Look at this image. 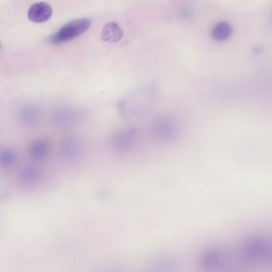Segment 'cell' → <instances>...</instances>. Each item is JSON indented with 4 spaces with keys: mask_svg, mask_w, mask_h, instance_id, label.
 <instances>
[{
    "mask_svg": "<svg viewBox=\"0 0 272 272\" xmlns=\"http://www.w3.org/2000/svg\"><path fill=\"white\" fill-rule=\"evenodd\" d=\"M91 26V21L89 18H79L71 21L52 34L49 38V42L58 45L74 40L89 30Z\"/></svg>",
    "mask_w": 272,
    "mask_h": 272,
    "instance_id": "cell-1",
    "label": "cell"
},
{
    "mask_svg": "<svg viewBox=\"0 0 272 272\" xmlns=\"http://www.w3.org/2000/svg\"><path fill=\"white\" fill-rule=\"evenodd\" d=\"M53 9L47 2H37L30 6L28 10V18L31 22L43 23L52 16Z\"/></svg>",
    "mask_w": 272,
    "mask_h": 272,
    "instance_id": "cell-2",
    "label": "cell"
},
{
    "mask_svg": "<svg viewBox=\"0 0 272 272\" xmlns=\"http://www.w3.org/2000/svg\"><path fill=\"white\" fill-rule=\"evenodd\" d=\"M137 133L134 129H125L113 137V145L118 150H129L135 144Z\"/></svg>",
    "mask_w": 272,
    "mask_h": 272,
    "instance_id": "cell-3",
    "label": "cell"
},
{
    "mask_svg": "<svg viewBox=\"0 0 272 272\" xmlns=\"http://www.w3.org/2000/svg\"><path fill=\"white\" fill-rule=\"evenodd\" d=\"M41 176L40 170L35 166H25L18 173V181L24 185L34 186L39 183Z\"/></svg>",
    "mask_w": 272,
    "mask_h": 272,
    "instance_id": "cell-4",
    "label": "cell"
},
{
    "mask_svg": "<svg viewBox=\"0 0 272 272\" xmlns=\"http://www.w3.org/2000/svg\"><path fill=\"white\" fill-rule=\"evenodd\" d=\"M83 147L78 140L66 139L61 144L60 153L66 159H76L81 155Z\"/></svg>",
    "mask_w": 272,
    "mask_h": 272,
    "instance_id": "cell-5",
    "label": "cell"
},
{
    "mask_svg": "<svg viewBox=\"0 0 272 272\" xmlns=\"http://www.w3.org/2000/svg\"><path fill=\"white\" fill-rule=\"evenodd\" d=\"M233 33L232 25L228 22H220L216 23L211 30V36L218 43L228 40Z\"/></svg>",
    "mask_w": 272,
    "mask_h": 272,
    "instance_id": "cell-6",
    "label": "cell"
},
{
    "mask_svg": "<svg viewBox=\"0 0 272 272\" xmlns=\"http://www.w3.org/2000/svg\"><path fill=\"white\" fill-rule=\"evenodd\" d=\"M123 36V30L115 22H109L105 25L101 34L102 40L109 43H117Z\"/></svg>",
    "mask_w": 272,
    "mask_h": 272,
    "instance_id": "cell-7",
    "label": "cell"
},
{
    "mask_svg": "<svg viewBox=\"0 0 272 272\" xmlns=\"http://www.w3.org/2000/svg\"><path fill=\"white\" fill-rule=\"evenodd\" d=\"M48 145L43 140H35L29 145L28 153L34 159H42L47 156Z\"/></svg>",
    "mask_w": 272,
    "mask_h": 272,
    "instance_id": "cell-8",
    "label": "cell"
},
{
    "mask_svg": "<svg viewBox=\"0 0 272 272\" xmlns=\"http://www.w3.org/2000/svg\"><path fill=\"white\" fill-rule=\"evenodd\" d=\"M16 160L15 153L11 149H6L2 150L0 154V163L2 166L8 168L14 165Z\"/></svg>",
    "mask_w": 272,
    "mask_h": 272,
    "instance_id": "cell-9",
    "label": "cell"
}]
</instances>
